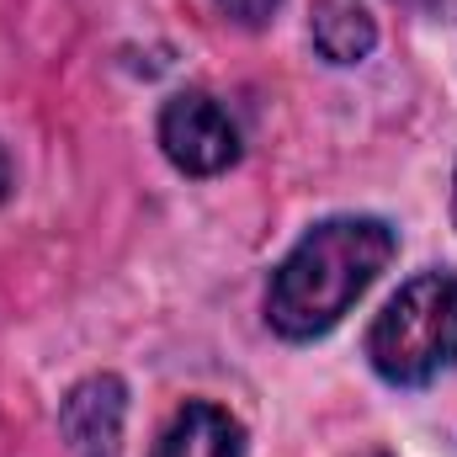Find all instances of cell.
<instances>
[{
    "label": "cell",
    "mask_w": 457,
    "mask_h": 457,
    "mask_svg": "<svg viewBox=\"0 0 457 457\" xmlns=\"http://www.w3.org/2000/svg\"><path fill=\"white\" fill-rule=\"evenodd\" d=\"M399 239L383 219H325L314 224L293 255L271 271L266 287V320L287 341L330 336L351 314V303L383 277Z\"/></svg>",
    "instance_id": "obj_1"
},
{
    "label": "cell",
    "mask_w": 457,
    "mask_h": 457,
    "mask_svg": "<svg viewBox=\"0 0 457 457\" xmlns=\"http://www.w3.org/2000/svg\"><path fill=\"white\" fill-rule=\"evenodd\" d=\"M367 361L394 388H426L457 367V277L420 271L410 277L367 330Z\"/></svg>",
    "instance_id": "obj_2"
},
{
    "label": "cell",
    "mask_w": 457,
    "mask_h": 457,
    "mask_svg": "<svg viewBox=\"0 0 457 457\" xmlns=\"http://www.w3.org/2000/svg\"><path fill=\"white\" fill-rule=\"evenodd\" d=\"M160 149L187 176H219L239 160V128L208 91H181L160 112Z\"/></svg>",
    "instance_id": "obj_3"
},
{
    "label": "cell",
    "mask_w": 457,
    "mask_h": 457,
    "mask_svg": "<svg viewBox=\"0 0 457 457\" xmlns=\"http://www.w3.org/2000/svg\"><path fill=\"white\" fill-rule=\"evenodd\" d=\"M122 420H128V388L112 372L75 383L59 404V431L75 457H117L122 453Z\"/></svg>",
    "instance_id": "obj_4"
},
{
    "label": "cell",
    "mask_w": 457,
    "mask_h": 457,
    "mask_svg": "<svg viewBox=\"0 0 457 457\" xmlns=\"http://www.w3.org/2000/svg\"><path fill=\"white\" fill-rule=\"evenodd\" d=\"M149 457H245V426L219 404H187L170 415Z\"/></svg>",
    "instance_id": "obj_5"
},
{
    "label": "cell",
    "mask_w": 457,
    "mask_h": 457,
    "mask_svg": "<svg viewBox=\"0 0 457 457\" xmlns=\"http://www.w3.org/2000/svg\"><path fill=\"white\" fill-rule=\"evenodd\" d=\"M309 37H314L320 59H330V64H361L378 48V21H372V11L361 0H314Z\"/></svg>",
    "instance_id": "obj_6"
},
{
    "label": "cell",
    "mask_w": 457,
    "mask_h": 457,
    "mask_svg": "<svg viewBox=\"0 0 457 457\" xmlns=\"http://www.w3.org/2000/svg\"><path fill=\"white\" fill-rule=\"evenodd\" d=\"M213 5L224 11L228 21L250 27V32H255V27H266V21H271V16L282 11V0H213Z\"/></svg>",
    "instance_id": "obj_7"
},
{
    "label": "cell",
    "mask_w": 457,
    "mask_h": 457,
    "mask_svg": "<svg viewBox=\"0 0 457 457\" xmlns=\"http://www.w3.org/2000/svg\"><path fill=\"white\" fill-rule=\"evenodd\" d=\"M5 187H11V165H5V154H0V197H5Z\"/></svg>",
    "instance_id": "obj_8"
},
{
    "label": "cell",
    "mask_w": 457,
    "mask_h": 457,
    "mask_svg": "<svg viewBox=\"0 0 457 457\" xmlns=\"http://www.w3.org/2000/svg\"><path fill=\"white\" fill-rule=\"evenodd\" d=\"M453 224H457V176H453Z\"/></svg>",
    "instance_id": "obj_9"
},
{
    "label": "cell",
    "mask_w": 457,
    "mask_h": 457,
    "mask_svg": "<svg viewBox=\"0 0 457 457\" xmlns=\"http://www.w3.org/2000/svg\"><path fill=\"white\" fill-rule=\"evenodd\" d=\"M367 457H388V453H367Z\"/></svg>",
    "instance_id": "obj_10"
}]
</instances>
